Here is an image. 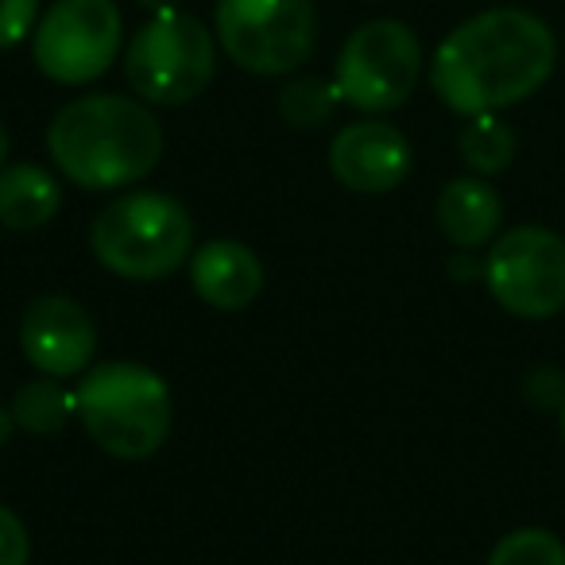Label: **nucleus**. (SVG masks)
Returning <instances> with one entry per match:
<instances>
[{
    "instance_id": "nucleus-4",
    "label": "nucleus",
    "mask_w": 565,
    "mask_h": 565,
    "mask_svg": "<svg viewBox=\"0 0 565 565\" xmlns=\"http://www.w3.org/2000/svg\"><path fill=\"white\" fill-rule=\"evenodd\" d=\"M194 221L186 205L159 190H132L94 217L89 248L105 271L120 279H163L190 259Z\"/></svg>"
},
{
    "instance_id": "nucleus-17",
    "label": "nucleus",
    "mask_w": 565,
    "mask_h": 565,
    "mask_svg": "<svg viewBox=\"0 0 565 565\" xmlns=\"http://www.w3.org/2000/svg\"><path fill=\"white\" fill-rule=\"evenodd\" d=\"M341 94L333 82L322 78H295L279 89V117L291 128H322L333 117Z\"/></svg>"
},
{
    "instance_id": "nucleus-21",
    "label": "nucleus",
    "mask_w": 565,
    "mask_h": 565,
    "mask_svg": "<svg viewBox=\"0 0 565 565\" xmlns=\"http://www.w3.org/2000/svg\"><path fill=\"white\" fill-rule=\"evenodd\" d=\"M12 430H17V418H12V411H0V446H9Z\"/></svg>"
},
{
    "instance_id": "nucleus-20",
    "label": "nucleus",
    "mask_w": 565,
    "mask_h": 565,
    "mask_svg": "<svg viewBox=\"0 0 565 565\" xmlns=\"http://www.w3.org/2000/svg\"><path fill=\"white\" fill-rule=\"evenodd\" d=\"M28 557H32V539L24 519L0 503V565H28Z\"/></svg>"
},
{
    "instance_id": "nucleus-23",
    "label": "nucleus",
    "mask_w": 565,
    "mask_h": 565,
    "mask_svg": "<svg viewBox=\"0 0 565 565\" xmlns=\"http://www.w3.org/2000/svg\"><path fill=\"white\" fill-rule=\"evenodd\" d=\"M4 156H9V128L0 125V167H4Z\"/></svg>"
},
{
    "instance_id": "nucleus-1",
    "label": "nucleus",
    "mask_w": 565,
    "mask_h": 565,
    "mask_svg": "<svg viewBox=\"0 0 565 565\" xmlns=\"http://www.w3.org/2000/svg\"><path fill=\"white\" fill-rule=\"evenodd\" d=\"M557 40L526 9H488L457 24L430 58V86L461 117L500 113L546 86Z\"/></svg>"
},
{
    "instance_id": "nucleus-22",
    "label": "nucleus",
    "mask_w": 565,
    "mask_h": 565,
    "mask_svg": "<svg viewBox=\"0 0 565 565\" xmlns=\"http://www.w3.org/2000/svg\"><path fill=\"white\" fill-rule=\"evenodd\" d=\"M148 12H167V9H179V0H140Z\"/></svg>"
},
{
    "instance_id": "nucleus-11",
    "label": "nucleus",
    "mask_w": 565,
    "mask_h": 565,
    "mask_svg": "<svg viewBox=\"0 0 565 565\" xmlns=\"http://www.w3.org/2000/svg\"><path fill=\"white\" fill-rule=\"evenodd\" d=\"M411 143L395 125L356 120L330 143V171L353 194H387L411 174Z\"/></svg>"
},
{
    "instance_id": "nucleus-18",
    "label": "nucleus",
    "mask_w": 565,
    "mask_h": 565,
    "mask_svg": "<svg viewBox=\"0 0 565 565\" xmlns=\"http://www.w3.org/2000/svg\"><path fill=\"white\" fill-rule=\"evenodd\" d=\"M488 565H565V546L542 526H519L495 542Z\"/></svg>"
},
{
    "instance_id": "nucleus-12",
    "label": "nucleus",
    "mask_w": 565,
    "mask_h": 565,
    "mask_svg": "<svg viewBox=\"0 0 565 565\" xmlns=\"http://www.w3.org/2000/svg\"><path fill=\"white\" fill-rule=\"evenodd\" d=\"M190 287L213 310H244L264 291V267L241 241H210L190 256Z\"/></svg>"
},
{
    "instance_id": "nucleus-14",
    "label": "nucleus",
    "mask_w": 565,
    "mask_h": 565,
    "mask_svg": "<svg viewBox=\"0 0 565 565\" xmlns=\"http://www.w3.org/2000/svg\"><path fill=\"white\" fill-rule=\"evenodd\" d=\"M63 205V186L40 163L0 167V225L12 233H35Z\"/></svg>"
},
{
    "instance_id": "nucleus-8",
    "label": "nucleus",
    "mask_w": 565,
    "mask_h": 565,
    "mask_svg": "<svg viewBox=\"0 0 565 565\" xmlns=\"http://www.w3.org/2000/svg\"><path fill=\"white\" fill-rule=\"evenodd\" d=\"M125 20L113 0H58L32 32V58L58 86L97 82L120 55Z\"/></svg>"
},
{
    "instance_id": "nucleus-5",
    "label": "nucleus",
    "mask_w": 565,
    "mask_h": 565,
    "mask_svg": "<svg viewBox=\"0 0 565 565\" xmlns=\"http://www.w3.org/2000/svg\"><path fill=\"white\" fill-rule=\"evenodd\" d=\"M217 74L213 32L182 9L151 12L125 51V78L136 97L163 109H179L202 97Z\"/></svg>"
},
{
    "instance_id": "nucleus-19",
    "label": "nucleus",
    "mask_w": 565,
    "mask_h": 565,
    "mask_svg": "<svg viewBox=\"0 0 565 565\" xmlns=\"http://www.w3.org/2000/svg\"><path fill=\"white\" fill-rule=\"evenodd\" d=\"M40 0H0V51H12L35 32Z\"/></svg>"
},
{
    "instance_id": "nucleus-16",
    "label": "nucleus",
    "mask_w": 565,
    "mask_h": 565,
    "mask_svg": "<svg viewBox=\"0 0 565 565\" xmlns=\"http://www.w3.org/2000/svg\"><path fill=\"white\" fill-rule=\"evenodd\" d=\"M457 151L477 174H500L515 159V132L495 113L469 117V125L457 136Z\"/></svg>"
},
{
    "instance_id": "nucleus-15",
    "label": "nucleus",
    "mask_w": 565,
    "mask_h": 565,
    "mask_svg": "<svg viewBox=\"0 0 565 565\" xmlns=\"http://www.w3.org/2000/svg\"><path fill=\"white\" fill-rule=\"evenodd\" d=\"M71 415H78V399L74 392H66L55 376H40V380H28L17 395H12V418H17L20 430L28 434H58Z\"/></svg>"
},
{
    "instance_id": "nucleus-10",
    "label": "nucleus",
    "mask_w": 565,
    "mask_h": 565,
    "mask_svg": "<svg viewBox=\"0 0 565 565\" xmlns=\"http://www.w3.org/2000/svg\"><path fill=\"white\" fill-rule=\"evenodd\" d=\"M20 349L43 376H82L94 361L97 330L89 315L66 295H40L20 322Z\"/></svg>"
},
{
    "instance_id": "nucleus-7",
    "label": "nucleus",
    "mask_w": 565,
    "mask_h": 565,
    "mask_svg": "<svg viewBox=\"0 0 565 565\" xmlns=\"http://www.w3.org/2000/svg\"><path fill=\"white\" fill-rule=\"evenodd\" d=\"M423 78V43L403 20H369L345 40L333 66L341 102L361 113H392Z\"/></svg>"
},
{
    "instance_id": "nucleus-13",
    "label": "nucleus",
    "mask_w": 565,
    "mask_h": 565,
    "mask_svg": "<svg viewBox=\"0 0 565 565\" xmlns=\"http://www.w3.org/2000/svg\"><path fill=\"white\" fill-rule=\"evenodd\" d=\"M503 217L500 194L484 179H454L438 194V228L457 248H480L495 236Z\"/></svg>"
},
{
    "instance_id": "nucleus-9",
    "label": "nucleus",
    "mask_w": 565,
    "mask_h": 565,
    "mask_svg": "<svg viewBox=\"0 0 565 565\" xmlns=\"http://www.w3.org/2000/svg\"><path fill=\"white\" fill-rule=\"evenodd\" d=\"M492 299L508 315L542 322L565 310V241L542 225H519L495 236L484 259Z\"/></svg>"
},
{
    "instance_id": "nucleus-3",
    "label": "nucleus",
    "mask_w": 565,
    "mask_h": 565,
    "mask_svg": "<svg viewBox=\"0 0 565 565\" xmlns=\"http://www.w3.org/2000/svg\"><path fill=\"white\" fill-rule=\"evenodd\" d=\"M74 399L86 434L120 461H143L171 434V387L148 364H94L82 376Z\"/></svg>"
},
{
    "instance_id": "nucleus-6",
    "label": "nucleus",
    "mask_w": 565,
    "mask_h": 565,
    "mask_svg": "<svg viewBox=\"0 0 565 565\" xmlns=\"http://www.w3.org/2000/svg\"><path fill=\"white\" fill-rule=\"evenodd\" d=\"M217 43L241 71L291 74L315 51V0H217Z\"/></svg>"
},
{
    "instance_id": "nucleus-24",
    "label": "nucleus",
    "mask_w": 565,
    "mask_h": 565,
    "mask_svg": "<svg viewBox=\"0 0 565 565\" xmlns=\"http://www.w3.org/2000/svg\"><path fill=\"white\" fill-rule=\"evenodd\" d=\"M562 438H565V403H562Z\"/></svg>"
},
{
    "instance_id": "nucleus-2",
    "label": "nucleus",
    "mask_w": 565,
    "mask_h": 565,
    "mask_svg": "<svg viewBox=\"0 0 565 565\" xmlns=\"http://www.w3.org/2000/svg\"><path fill=\"white\" fill-rule=\"evenodd\" d=\"M55 167L82 190H120L156 171L163 128L148 102L120 94H89L63 105L47 128Z\"/></svg>"
}]
</instances>
